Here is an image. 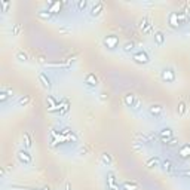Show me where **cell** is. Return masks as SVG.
I'll return each mask as SVG.
<instances>
[{"label":"cell","mask_w":190,"mask_h":190,"mask_svg":"<svg viewBox=\"0 0 190 190\" xmlns=\"http://www.w3.org/2000/svg\"><path fill=\"white\" fill-rule=\"evenodd\" d=\"M132 59L138 64H147L149 63V55H147V52H144V51H138V52H135L132 55Z\"/></svg>","instance_id":"6da1fadb"},{"label":"cell","mask_w":190,"mask_h":190,"mask_svg":"<svg viewBox=\"0 0 190 190\" xmlns=\"http://www.w3.org/2000/svg\"><path fill=\"white\" fill-rule=\"evenodd\" d=\"M125 104H126L128 107L138 108V107H140V101L135 98L134 94H126V95H125Z\"/></svg>","instance_id":"7a4b0ae2"},{"label":"cell","mask_w":190,"mask_h":190,"mask_svg":"<svg viewBox=\"0 0 190 190\" xmlns=\"http://www.w3.org/2000/svg\"><path fill=\"white\" fill-rule=\"evenodd\" d=\"M149 113L153 116V117H160L163 115V107L159 106V104H152L149 107Z\"/></svg>","instance_id":"3957f363"},{"label":"cell","mask_w":190,"mask_h":190,"mask_svg":"<svg viewBox=\"0 0 190 190\" xmlns=\"http://www.w3.org/2000/svg\"><path fill=\"white\" fill-rule=\"evenodd\" d=\"M117 43H119V40H117V37L116 36H107L106 39H104V45L108 48V49H115L116 46H117Z\"/></svg>","instance_id":"277c9868"},{"label":"cell","mask_w":190,"mask_h":190,"mask_svg":"<svg viewBox=\"0 0 190 190\" xmlns=\"http://www.w3.org/2000/svg\"><path fill=\"white\" fill-rule=\"evenodd\" d=\"M138 27H140L144 33H149L152 30V24H150V18L147 16H144L143 20H140V24H138Z\"/></svg>","instance_id":"5b68a950"},{"label":"cell","mask_w":190,"mask_h":190,"mask_svg":"<svg viewBox=\"0 0 190 190\" xmlns=\"http://www.w3.org/2000/svg\"><path fill=\"white\" fill-rule=\"evenodd\" d=\"M102 9H104V3H102V2H97L91 7V16H98Z\"/></svg>","instance_id":"8992f818"},{"label":"cell","mask_w":190,"mask_h":190,"mask_svg":"<svg viewBox=\"0 0 190 190\" xmlns=\"http://www.w3.org/2000/svg\"><path fill=\"white\" fill-rule=\"evenodd\" d=\"M107 186L110 190H119V187L116 186V178H115L113 172H108L107 174Z\"/></svg>","instance_id":"52a82bcc"},{"label":"cell","mask_w":190,"mask_h":190,"mask_svg":"<svg viewBox=\"0 0 190 190\" xmlns=\"http://www.w3.org/2000/svg\"><path fill=\"white\" fill-rule=\"evenodd\" d=\"M159 137H160V140H162L163 143H168L169 138H172V131H171L169 128H165V129H162V131H160Z\"/></svg>","instance_id":"ba28073f"},{"label":"cell","mask_w":190,"mask_h":190,"mask_svg":"<svg viewBox=\"0 0 190 190\" xmlns=\"http://www.w3.org/2000/svg\"><path fill=\"white\" fill-rule=\"evenodd\" d=\"M162 80L165 82H174L175 80V74L172 70H163L162 71Z\"/></svg>","instance_id":"9c48e42d"},{"label":"cell","mask_w":190,"mask_h":190,"mask_svg":"<svg viewBox=\"0 0 190 190\" xmlns=\"http://www.w3.org/2000/svg\"><path fill=\"white\" fill-rule=\"evenodd\" d=\"M39 82L42 83L43 88H46V89L51 88V80H49V77L45 73H39Z\"/></svg>","instance_id":"30bf717a"},{"label":"cell","mask_w":190,"mask_h":190,"mask_svg":"<svg viewBox=\"0 0 190 190\" xmlns=\"http://www.w3.org/2000/svg\"><path fill=\"white\" fill-rule=\"evenodd\" d=\"M18 159H20L21 163H25V165L31 162V156H30L27 152H24V150H21V152L18 153Z\"/></svg>","instance_id":"8fae6325"},{"label":"cell","mask_w":190,"mask_h":190,"mask_svg":"<svg viewBox=\"0 0 190 190\" xmlns=\"http://www.w3.org/2000/svg\"><path fill=\"white\" fill-rule=\"evenodd\" d=\"M180 156L186 159V158H190V144H184L183 147L180 149Z\"/></svg>","instance_id":"7c38bea8"},{"label":"cell","mask_w":190,"mask_h":190,"mask_svg":"<svg viewBox=\"0 0 190 190\" xmlns=\"http://www.w3.org/2000/svg\"><path fill=\"white\" fill-rule=\"evenodd\" d=\"M85 83L88 85V86H97L98 80H97V77H95V74H88V76H86Z\"/></svg>","instance_id":"4fadbf2b"},{"label":"cell","mask_w":190,"mask_h":190,"mask_svg":"<svg viewBox=\"0 0 190 190\" xmlns=\"http://www.w3.org/2000/svg\"><path fill=\"white\" fill-rule=\"evenodd\" d=\"M169 22H171L172 27H177L178 22H180V20H178V12H172L169 15Z\"/></svg>","instance_id":"5bb4252c"},{"label":"cell","mask_w":190,"mask_h":190,"mask_svg":"<svg viewBox=\"0 0 190 190\" xmlns=\"http://www.w3.org/2000/svg\"><path fill=\"white\" fill-rule=\"evenodd\" d=\"M158 162H159V158H158V156H153V158H150V159L147 160L146 166H147V168H154V166L158 165Z\"/></svg>","instance_id":"9a60e30c"},{"label":"cell","mask_w":190,"mask_h":190,"mask_svg":"<svg viewBox=\"0 0 190 190\" xmlns=\"http://www.w3.org/2000/svg\"><path fill=\"white\" fill-rule=\"evenodd\" d=\"M101 162L102 163H104V165H111V162H113V160H111V156H110V154H107V153H102L101 154Z\"/></svg>","instance_id":"2e32d148"},{"label":"cell","mask_w":190,"mask_h":190,"mask_svg":"<svg viewBox=\"0 0 190 190\" xmlns=\"http://www.w3.org/2000/svg\"><path fill=\"white\" fill-rule=\"evenodd\" d=\"M59 7H61V2H55V3H52V5L49 6V9H48V11H49L51 13H57Z\"/></svg>","instance_id":"e0dca14e"},{"label":"cell","mask_w":190,"mask_h":190,"mask_svg":"<svg viewBox=\"0 0 190 190\" xmlns=\"http://www.w3.org/2000/svg\"><path fill=\"white\" fill-rule=\"evenodd\" d=\"M186 110H187V107H186V102H183V101H181L180 104H178V107H177V113H178L180 116H183V115L186 113Z\"/></svg>","instance_id":"ac0fdd59"},{"label":"cell","mask_w":190,"mask_h":190,"mask_svg":"<svg viewBox=\"0 0 190 190\" xmlns=\"http://www.w3.org/2000/svg\"><path fill=\"white\" fill-rule=\"evenodd\" d=\"M154 39H156V42H158V45H162L163 42H165V37H163V33H160V31H158V33H154Z\"/></svg>","instance_id":"d6986e66"},{"label":"cell","mask_w":190,"mask_h":190,"mask_svg":"<svg viewBox=\"0 0 190 190\" xmlns=\"http://www.w3.org/2000/svg\"><path fill=\"white\" fill-rule=\"evenodd\" d=\"M22 140H24L25 147H27V149H30V147H31V138H30V134H27V132H25V134H24V137H22Z\"/></svg>","instance_id":"ffe728a7"},{"label":"cell","mask_w":190,"mask_h":190,"mask_svg":"<svg viewBox=\"0 0 190 190\" xmlns=\"http://www.w3.org/2000/svg\"><path fill=\"white\" fill-rule=\"evenodd\" d=\"M137 189H138V187H137V184H135V183H132V184H131V183H128V181H126V183L122 186V190H137Z\"/></svg>","instance_id":"44dd1931"},{"label":"cell","mask_w":190,"mask_h":190,"mask_svg":"<svg viewBox=\"0 0 190 190\" xmlns=\"http://www.w3.org/2000/svg\"><path fill=\"white\" fill-rule=\"evenodd\" d=\"M162 166H163V169H165L166 172H171L172 169H174V166H172V163L169 160H165V162L162 163Z\"/></svg>","instance_id":"7402d4cb"},{"label":"cell","mask_w":190,"mask_h":190,"mask_svg":"<svg viewBox=\"0 0 190 190\" xmlns=\"http://www.w3.org/2000/svg\"><path fill=\"white\" fill-rule=\"evenodd\" d=\"M123 51L125 52H131V51H134V43L132 42H126L123 45Z\"/></svg>","instance_id":"603a6c76"},{"label":"cell","mask_w":190,"mask_h":190,"mask_svg":"<svg viewBox=\"0 0 190 190\" xmlns=\"http://www.w3.org/2000/svg\"><path fill=\"white\" fill-rule=\"evenodd\" d=\"M46 102H48V104L51 106V107H49L51 110H54L55 107H58V106H57V102H55V100H54L52 97H48V98H46Z\"/></svg>","instance_id":"cb8c5ba5"},{"label":"cell","mask_w":190,"mask_h":190,"mask_svg":"<svg viewBox=\"0 0 190 190\" xmlns=\"http://www.w3.org/2000/svg\"><path fill=\"white\" fill-rule=\"evenodd\" d=\"M16 59H20V61H27V55H25L22 51H20V52L16 54Z\"/></svg>","instance_id":"d4e9b609"},{"label":"cell","mask_w":190,"mask_h":190,"mask_svg":"<svg viewBox=\"0 0 190 190\" xmlns=\"http://www.w3.org/2000/svg\"><path fill=\"white\" fill-rule=\"evenodd\" d=\"M28 102H30V97H22V98L20 100V104H21V106H27Z\"/></svg>","instance_id":"484cf974"},{"label":"cell","mask_w":190,"mask_h":190,"mask_svg":"<svg viewBox=\"0 0 190 190\" xmlns=\"http://www.w3.org/2000/svg\"><path fill=\"white\" fill-rule=\"evenodd\" d=\"M143 144V143H141ZM141 144H138V143H134V146H132V147H134V150H137V152H143V146Z\"/></svg>","instance_id":"4316f807"},{"label":"cell","mask_w":190,"mask_h":190,"mask_svg":"<svg viewBox=\"0 0 190 190\" xmlns=\"http://www.w3.org/2000/svg\"><path fill=\"white\" fill-rule=\"evenodd\" d=\"M39 16H40V18H43V20H46V18H49V16H51V12L48 11V13L46 12H39Z\"/></svg>","instance_id":"83f0119b"},{"label":"cell","mask_w":190,"mask_h":190,"mask_svg":"<svg viewBox=\"0 0 190 190\" xmlns=\"http://www.w3.org/2000/svg\"><path fill=\"white\" fill-rule=\"evenodd\" d=\"M77 6H79V9H85V7H86V2H85V0H83V2H79Z\"/></svg>","instance_id":"f1b7e54d"},{"label":"cell","mask_w":190,"mask_h":190,"mask_svg":"<svg viewBox=\"0 0 190 190\" xmlns=\"http://www.w3.org/2000/svg\"><path fill=\"white\" fill-rule=\"evenodd\" d=\"M20 30H21V28H20V25L16 24L15 27H13V34H18V33H20Z\"/></svg>","instance_id":"f546056e"},{"label":"cell","mask_w":190,"mask_h":190,"mask_svg":"<svg viewBox=\"0 0 190 190\" xmlns=\"http://www.w3.org/2000/svg\"><path fill=\"white\" fill-rule=\"evenodd\" d=\"M178 143V140H177V138H172V140H171V143H169V146H175Z\"/></svg>","instance_id":"4dcf8cb0"},{"label":"cell","mask_w":190,"mask_h":190,"mask_svg":"<svg viewBox=\"0 0 190 190\" xmlns=\"http://www.w3.org/2000/svg\"><path fill=\"white\" fill-rule=\"evenodd\" d=\"M100 98H101V101H106V100H107V94H104V92H102Z\"/></svg>","instance_id":"1f68e13d"},{"label":"cell","mask_w":190,"mask_h":190,"mask_svg":"<svg viewBox=\"0 0 190 190\" xmlns=\"http://www.w3.org/2000/svg\"><path fill=\"white\" fill-rule=\"evenodd\" d=\"M183 175H189V177H190V171H186V172H183Z\"/></svg>","instance_id":"d6a6232c"}]
</instances>
